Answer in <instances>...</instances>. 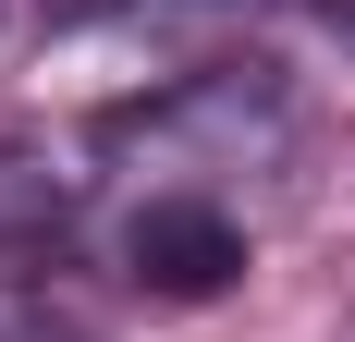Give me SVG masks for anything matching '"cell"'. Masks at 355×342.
I'll return each mask as SVG.
<instances>
[{
	"mask_svg": "<svg viewBox=\"0 0 355 342\" xmlns=\"http://www.w3.org/2000/svg\"><path fill=\"white\" fill-rule=\"evenodd\" d=\"M110 147H220V171H245L282 147V86L257 62H220L196 86H172V98H147L135 123H110Z\"/></svg>",
	"mask_w": 355,
	"mask_h": 342,
	"instance_id": "obj_1",
	"label": "cell"
},
{
	"mask_svg": "<svg viewBox=\"0 0 355 342\" xmlns=\"http://www.w3.org/2000/svg\"><path fill=\"white\" fill-rule=\"evenodd\" d=\"M123 269L135 294H172V306H209L245 281V233H233V208L220 196H147L123 220Z\"/></svg>",
	"mask_w": 355,
	"mask_h": 342,
	"instance_id": "obj_2",
	"label": "cell"
},
{
	"mask_svg": "<svg viewBox=\"0 0 355 342\" xmlns=\"http://www.w3.org/2000/svg\"><path fill=\"white\" fill-rule=\"evenodd\" d=\"M37 220H62V183H49L25 147H0V244H12V233H37Z\"/></svg>",
	"mask_w": 355,
	"mask_h": 342,
	"instance_id": "obj_3",
	"label": "cell"
},
{
	"mask_svg": "<svg viewBox=\"0 0 355 342\" xmlns=\"http://www.w3.org/2000/svg\"><path fill=\"white\" fill-rule=\"evenodd\" d=\"M25 25H37V0H0V62L25 49Z\"/></svg>",
	"mask_w": 355,
	"mask_h": 342,
	"instance_id": "obj_4",
	"label": "cell"
},
{
	"mask_svg": "<svg viewBox=\"0 0 355 342\" xmlns=\"http://www.w3.org/2000/svg\"><path fill=\"white\" fill-rule=\"evenodd\" d=\"M319 25H331V37H343V49H355V0H331V12H319Z\"/></svg>",
	"mask_w": 355,
	"mask_h": 342,
	"instance_id": "obj_5",
	"label": "cell"
}]
</instances>
